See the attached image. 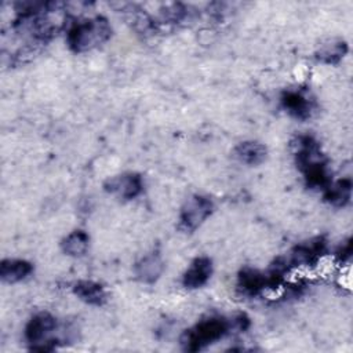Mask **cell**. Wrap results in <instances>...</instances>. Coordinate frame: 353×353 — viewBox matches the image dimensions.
Returning <instances> with one entry per match:
<instances>
[{
    "instance_id": "1",
    "label": "cell",
    "mask_w": 353,
    "mask_h": 353,
    "mask_svg": "<svg viewBox=\"0 0 353 353\" xmlns=\"http://www.w3.org/2000/svg\"><path fill=\"white\" fill-rule=\"evenodd\" d=\"M291 146L296 167L303 174L306 185L324 190L331 183V178L327 168V159L321 153L319 142L310 135H298L291 142Z\"/></svg>"
},
{
    "instance_id": "2",
    "label": "cell",
    "mask_w": 353,
    "mask_h": 353,
    "mask_svg": "<svg viewBox=\"0 0 353 353\" xmlns=\"http://www.w3.org/2000/svg\"><path fill=\"white\" fill-rule=\"evenodd\" d=\"M112 36V26L103 17L74 22L66 33L68 47L73 52H85L106 43Z\"/></svg>"
},
{
    "instance_id": "3",
    "label": "cell",
    "mask_w": 353,
    "mask_h": 353,
    "mask_svg": "<svg viewBox=\"0 0 353 353\" xmlns=\"http://www.w3.org/2000/svg\"><path fill=\"white\" fill-rule=\"evenodd\" d=\"M232 327L233 323L222 316H211L203 319L181 334V347L185 352H200L207 346L215 343L216 341L222 339Z\"/></svg>"
},
{
    "instance_id": "4",
    "label": "cell",
    "mask_w": 353,
    "mask_h": 353,
    "mask_svg": "<svg viewBox=\"0 0 353 353\" xmlns=\"http://www.w3.org/2000/svg\"><path fill=\"white\" fill-rule=\"evenodd\" d=\"M55 330L57 319L48 312H39L28 320L23 328V339L30 350L50 352L59 343L57 338H51V334Z\"/></svg>"
},
{
    "instance_id": "5",
    "label": "cell",
    "mask_w": 353,
    "mask_h": 353,
    "mask_svg": "<svg viewBox=\"0 0 353 353\" xmlns=\"http://www.w3.org/2000/svg\"><path fill=\"white\" fill-rule=\"evenodd\" d=\"M212 211L214 203L210 197L203 194H193L181 207L178 226L182 232L192 233L205 222Z\"/></svg>"
},
{
    "instance_id": "6",
    "label": "cell",
    "mask_w": 353,
    "mask_h": 353,
    "mask_svg": "<svg viewBox=\"0 0 353 353\" xmlns=\"http://www.w3.org/2000/svg\"><path fill=\"white\" fill-rule=\"evenodd\" d=\"M327 251V243L323 237H313L307 241L296 244L285 256V262L290 268H303L316 265Z\"/></svg>"
},
{
    "instance_id": "7",
    "label": "cell",
    "mask_w": 353,
    "mask_h": 353,
    "mask_svg": "<svg viewBox=\"0 0 353 353\" xmlns=\"http://www.w3.org/2000/svg\"><path fill=\"white\" fill-rule=\"evenodd\" d=\"M103 189L121 200H134L142 193L143 181L137 172H123L106 179Z\"/></svg>"
},
{
    "instance_id": "8",
    "label": "cell",
    "mask_w": 353,
    "mask_h": 353,
    "mask_svg": "<svg viewBox=\"0 0 353 353\" xmlns=\"http://www.w3.org/2000/svg\"><path fill=\"white\" fill-rule=\"evenodd\" d=\"M280 101L284 110L299 121L309 120L316 109L314 101L302 90H287L281 94Z\"/></svg>"
},
{
    "instance_id": "9",
    "label": "cell",
    "mask_w": 353,
    "mask_h": 353,
    "mask_svg": "<svg viewBox=\"0 0 353 353\" xmlns=\"http://www.w3.org/2000/svg\"><path fill=\"white\" fill-rule=\"evenodd\" d=\"M212 274V261L208 256L194 258L182 276V284L188 290H197L204 287Z\"/></svg>"
},
{
    "instance_id": "10",
    "label": "cell",
    "mask_w": 353,
    "mask_h": 353,
    "mask_svg": "<svg viewBox=\"0 0 353 353\" xmlns=\"http://www.w3.org/2000/svg\"><path fill=\"white\" fill-rule=\"evenodd\" d=\"M164 270V262L157 251H152L143 255L135 265V277L143 284H154Z\"/></svg>"
},
{
    "instance_id": "11",
    "label": "cell",
    "mask_w": 353,
    "mask_h": 353,
    "mask_svg": "<svg viewBox=\"0 0 353 353\" xmlns=\"http://www.w3.org/2000/svg\"><path fill=\"white\" fill-rule=\"evenodd\" d=\"M268 288L266 274L254 268H243L237 277V290L245 296H255Z\"/></svg>"
},
{
    "instance_id": "12",
    "label": "cell",
    "mask_w": 353,
    "mask_h": 353,
    "mask_svg": "<svg viewBox=\"0 0 353 353\" xmlns=\"http://www.w3.org/2000/svg\"><path fill=\"white\" fill-rule=\"evenodd\" d=\"M73 294L87 305L102 306L106 302V291L102 284L92 280H79L72 287Z\"/></svg>"
},
{
    "instance_id": "13",
    "label": "cell",
    "mask_w": 353,
    "mask_h": 353,
    "mask_svg": "<svg viewBox=\"0 0 353 353\" xmlns=\"http://www.w3.org/2000/svg\"><path fill=\"white\" fill-rule=\"evenodd\" d=\"M33 272V265L25 259H3L0 263V279L7 284H15L28 279Z\"/></svg>"
},
{
    "instance_id": "14",
    "label": "cell",
    "mask_w": 353,
    "mask_h": 353,
    "mask_svg": "<svg viewBox=\"0 0 353 353\" xmlns=\"http://www.w3.org/2000/svg\"><path fill=\"white\" fill-rule=\"evenodd\" d=\"M234 157L247 165H259L268 157V149L263 143L256 141H244L233 149Z\"/></svg>"
},
{
    "instance_id": "15",
    "label": "cell",
    "mask_w": 353,
    "mask_h": 353,
    "mask_svg": "<svg viewBox=\"0 0 353 353\" xmlns=\"http://www.w3.org/2000/svg\"><path fill=\"white\" fill-rule=\"evenodd\" d=\"M324 200L334 207H345L349 204L352 197V179L342 178L338 181H331V183L323 190Z\"/></svg>"
},
{
    "instance_id": "16",
    "label": "cell",
    "mask_w": 353,
    "mask_h": 353,
    "mask_svg": "<svg viewBox=\"0 0 353 353\" xmlns=\"http://www.w3.org/2000/svg\"><path fill=\"white\" fill-rule=\"evenodd\" d=\"M90 247V236L87 232L81 229H76L70 232L68 236H65L61 241V250L63 254L73 256V258H80L85 255Z\"/></svg>"
},
{
    "instance_id": "17",
    "label": "cell",
    "mask_w": 353,
    "mask_h": 353,
    "mask_svg": "<svg viewBox=\"0 0 353 353\" xmlns=\"http://www.w3.org/2000/svg\"><path fill=\"white\" fill-rule=\"evenodd\" d=\"M347 43L342 39H332L321 44L316 51V59L321 63L335 65L338 63L347 52Z\"/></svg>"
},
{
    "instance_id": "18",
    "label": "cell",
    "mask_w": 353,
    "mask_h": 353,
    "mask_svg": "<svg viewBox=\"0 0 353 353\" xmlns=\"http://www.w3.org/2000/svg\"><path fill=\"white\" fill-rule=\"evenodd\" d=\"M160 14H161L163 22L179 23V22L185 21L186 18H189L190 11H189V7H186L181 3H172V4L165 6V8H163L160 11Z\"/></svg>"
},
{
    "instance_id": "19",
    "label": "cell",
    "mask_w": 353,
    "mask_h": 353,
    "mask_svg": "<svg viewBox=\"0 0 353 353\" xmlns=\"http://www.w3.org/2000/svg\"><path fill=\"white\" fill-rule=\"evenodd\" d=\"M350 254H352V243H350V239H349L345 244H342V245L338 248V251H336V259H338L339 262H345V261H347V259L350 258Z\"/></svg>"
}]
</instances>
